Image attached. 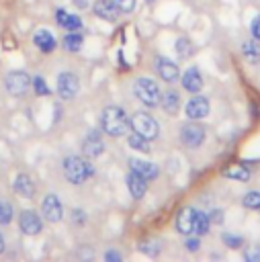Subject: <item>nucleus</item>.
Returning <instances> with one entry per match:
<instances>
[{
	"label": "nucleus",
	"mask_w": 260,
	"mask_h": 262,
	"mask_svg": "<svg viewBox=\"0 0 260 262\" xmlns=\"http://www.w3.org/2000/svg\"><path fill=\"white\" fill-rule=\"evenodd\" d=\"M12 188L23 199H33V194H35V184H33V180H31L29 174H18L14 178V182H12Z\"/></svg>",
	"instance_id": "obj_15"
},
{
	"label": "nucleus",
	"mask_w": 260,
	"mask_h": 262,
	"mask_svg": "<svg viewBox=\"0 0 260 262\" xmlns=\"http://www.w3.org/2000/svg\"><path fill=\"white\" fill-rule=\"evenodd\" d=\"M33 90L39 94V96H47L49 94V86L45 84V80L41 76H35L33 78Z\"/></svg>",
	"instance_id": "obj_31"
},
{
	"label": "nucleus",
	"mask_w": 260,
	"mask_h": 262,
	"mask_svg": "<svg viewBox=\"0 0 260 262\" xmlns=\"http://www.w3.org/2000/svg\"><path fill=\"white\" fill-rule=\"evenodd\" d=\"M63 172H66V178L72 182V184H82L86 182L90 176H92V166L90 162H86L84 158L80 156H70L63 160Z\"/></svg>",
	"instance_id": "obj_2"
},
{
	"label": "nucleus",
	"mask_w": 260,
	"mask_h": 262,
	"mask_svg": "<svg viewBox=\"0 0 260 262\" xmlns=\"http://www.w3.org/2000/svg\"><path fill=\"white\" fill-rule=\"evenodd\" d=\"M41 213H43V217L47 221L55 223V221H59L63 217V207H61V203H59V199L55 194H47L43 199V203H41Z\"/></svg>",
	"instance_id": "obj_8"
},
{
	"label": "nucleus",
	"mask_w": 260,
	"mask_h": 262,
	"mask_svg": "<svg viewBox=\"0 0 260 262\" xmlns=\"http://www.w3.org/2000/svg\"><path fill=\"white\" fill-rule=\"evenodd\" d=\"M192 229H194V209L190 207L180 209L176 215V231L182 235H190Z\"/></svg>",
	"instance_id": "obj_13"
},
{
	"label": "nucleus",
	"mask_w": 260,
	"mask_h": 262,
	"mask_svg": "<svg viewBox=\"0 0 260 262\" xmlns=\"http://www.w3.org/2000/svg\"><path fill=\"white\" fill-rule=\"evenodd\" d=\"M102 149H104V143H102L100 133H98L96 129L88 131V135L84 137V143H82V151H84V156H88V158H96V156L102 154Z\"/></svg>",
	"instance_id": "obj_10"
},
{
	"label": "nucleus",
	"mask_w": 260,
	"mask_h": 262,
	"mask_svg": "<svg viewBox=\"0 0 260 262\" xmlns=\"http://www.w3.org/2000/svg\"><path fill=\"white\" fill-rule=\"evenodd\" d=\"M242 203H244L246 209H256V211H260V192H258V190L248 192V194L244 196Z\"/></svg>",
	"instance_id": "obj_28"
},
{
	"label": "nucleus",
	"mask_w": 260,
	"mask_h": 262,
	"mask_svg": "<svg viewBox=\"0 0 260 262\" xmlns=\"http://www.w3.org/2000/svg\"><path fill=\"white\" fill-rule=\"evenodd\" d=\"M184 246H186V250H188V252H197L201 244H199V237H186Z\"/></svg>",
	"instance_id": "obj_36"
},
{
	"label": "nucleus",
	"mask_w": 260,
	"mask_h": 262,
	"mask_svg": "<svg viewBox=\"0 0 260 262\" xmlns=\"http://www.w3.org/2000/svg\"><path fill=\"white\" fill-rule=\"evenodd\" d=\"M244 258L248 262H260V246H252L244 252Z\"/></svg>",
	"instance_id": "obj_33"
},
{
	"label": "nucleus",
	"mask_w": 260,
	"mask_h": 262,
	"mask_svg": "<svg viewBox=\"0 0 260 262\" xmlns=\"http://www.w3.org/2000/svg\"><path fill=\"white\" fill-rule=\"evenodd\" d=\"M156 70H158V74H160V78H164L166 82H176L178 80V66L172 61V59H168V57H156Z\"/></svg>",
	"instance_id": "obj_12"
},
{
	"label": "nucleus",
	"mask_w": 260,
	"mask_h": 262,
	"mask_svg": "<svg viewBox=\"0 0 260 262\" xmlns=\"http://www.w3.org/2000/svg\"><path fill=\"white\" fill-rule=\"evenodd\" d=\"M33 41H35V45H37L41 51H45V53H49V51L55 49V37H53L49 31H37Z\"/></svg>",
	"instance_id": "obj_22"
},
{
	"label": "nucleus",
	"mask_w": 260,
	"mask_h": 262,
	"mask_svg": "<svg viewBox=\"0 0 260 262\" xmlns=\"http://www.w3.org/2000/svg\"><path fill=\"white\" fill-rule=\"evenodd\" d=\"M242 53H244V57H246L250 63H256V61L260 59V41H256L254 37H252L250 41H244Z\"/></svg>",
	"instance_id": "obj_23"
},
{
	"label": "nucleus",
	"mask_w": 260,
	"mask_h": 262,
	"mask_svg": "<svg viewBox=\"0 0 260 262\" xmlns=\"http://www.w3.org/2000/svg\"><path fill=\"white\" fill-rule=\"evenodd\" d=\"M184 113L188 119L192 121H199V119H205L209 115V100L205 96H192L186 106H184Z\"/></svg>",
	"instance_id": "obj_9"
},
{
	"label": "nucleus",
	"mask_w": 260,
	"mask_h": 262,
	"mask_svg": "<svg viewBox=\"0 0 260 262\" xmlns=\"http://www.w3.org/2000/svg\"><path fill=\"white\" fill-rule=\"evenodd\" d=\"M139 250L147 256H156L160 252V242L158 239H147V242H141L139 244Z\"/></svg>",
	"instance_id": "obj_29"
},
{
	"label": "nucleus",
	"mask_w": 260,
	"mask_h": 262,
	"mask_svg": "<svg viewBox=\"0 0 260 262\" xmlns=\"http://www.w3.org/2000/svg\"><path fill=\"white\" fill-rule=\"evenodd\" d=\"M129 123H131L133 131L139 133V135H143L145 139H154V137H158V133H160L158 121H156L151 115H147V113H135Z\"/></svg>",
	"instance_id": "obj_4"
},
{
	"label": "nucleus",
	"mask_w": 260,
	"mask_h": 262,
	"mask_svg": "<svg viewBox=\"0 0 260 262\" xmlns=\"http://www.w3.org/2000/svg\"><path fill=\"white\" fill-rule=\"evenodd\" d=\"M57 25L63 27L66 31H80L82 29V20L76 14H70L66 10H57Z\"/></svg>",
	"instance_id": "obj_20"
},
{
	"label": "nucleus",
	"mask_w": 260,
	"mask_h": 262,
	"mask_svg": "<svg viewBox=\"0 0 260 262\" xmlns=\"http://www.w3.org/2000/svg\"><path fill=\"white\" fill-rule=\"evenodd\" d=\"M209 225H211L209 215L203 213V211H194V229H192V233H197V235H205V233L209 231Z\"/></svg>",
	"instance_id": "obj_24"
},
{
	"label": "nucleus",
	"mask_w": 260,
	"mask_h": 262,
	"mask_svg": "<svg viewBox=\"0 0 260 262\" xmlns=\"http://www.w3.org/2000/svg\"><path fill=\"white\" fill-rule=\"evenodd\" d=\"M223 176H225V178H229V180L248 182V180H250V176H252V172H250V168H246L244 164H231V166H227V168L223 170Z\"/></svg>",
	"instance_id": "obj_19"
},
{
	"label": "nucleus",
	"mask_w": 260,
	"mask_h": 262,
	"mask_svg": "<svg viewBox=\"0 0 260 262\" xmlns=\"http://www.w3.org/2000/svg\"><path fill=\"white\" fill-rule=\"evenodd\" d=\"M74 4H76L78 8H86V6H88V0H74Z\"/></svg>",
	"instance_id": "obj_40"
},
{
	"label": "nucleus",
	"mask_w": 260,
	"mask_h": 262,
	"mask_svg": "<svg viewBox=\"0 0 260 262\" xmlns=\"http://www.w3.org/2000/svg\"><path fill=\"white\" fill-rule=\"evenodd\" d=\"M104 258H106L109 262H119V260H121V254H119V252H113V250H111V252H106V256H104Z\"/></svg>",
	"instance_id": "obj_39"
},
{
	"label": "nucleus",
	"mask_w": 260,
	"mask_h": 262,
	"mask_svg": "<svg viewBox=\"0 0 260 262\" xmlns=\"http://www.w3.org/2000/svg\"><path fill=\"white\" fill-rule=\"evenodd\" d=\"M82 35L80 33H76V31H70L66 37H63V47L68 49V51H72V53H76V51H80L82 49Z\"/></svg>",
	"instance_id": "obj_25"
},
{
	"label": "nucleus",
	"mask_w": 260,
	"mask_h": 262,
	"mask_svg": "<svg viewBox=\"0 0 260 262\" xmlns=\"http://www.w3.org/2000/svg\"><path fill=\"white\" fill-rule=\"evenodd\" d=\"M127 188H129V192H131V196H135V199H141L143 194H145V190H147V180L143 178V176H139L137 172H129V176H127Z\"/></svg>",
	"instance_id": "obj_16"
},
{
	"label": "nucleus",
	"mask_w": 260,
	"mask_h": 262,
	"mask_svg": "<svg viewBox=\"0 0 260 262\" xmlns=\"http://www.w3.org/2000/svg\"><path fill=\"white\" fill-rule=\"evenodd\" d=\"M18 223H20L23 233H27V235H37V233L41 231V227H43L41 217H39L35 211H31V209H27V211H23V213H20Z\"/></svg>",
	"instance_id": "obj_11"
},
{
	"label": "nucleus",
	"mask_w": 260,
	"mask_h": 262,
	"mask_svg": "<svg viewBox=\"0 0 260 262\" xmlns=\"http://www.w3.org/2000/svg\"><path fill=\"white\" fill-rule=\"evenodd\" d=\"M250 31H252V37L256 39V41H260V14L252 20V25H250Z\"/></svg>",
	"instance_id": "obj_35"
},
{
	"label": "nucleus",
	"mask_w": 260,
	"mask_h": 262,
	"mask_svg": "<svg viewBox=\"0 0 260 262\" xmlns=\"http://www.w3.org/2000/svg\"><path fill=\"white\" fill-rule=\"evenodd\" d=\"M94 12H96V16H100L104 20H117L121 10L117 8V4L113 0H98L94 4Z\"/></svg>",
	"instance_id": "obj_18"
},
{
	"label": "nucleus",
	"mask_w": 260,
	"mask_h": 262,
	"mask_svg": "<svg viewBox=\"0 0 260 262\" xmlns=\"http://www.w3.org/2000/svg\"><path fill=\"white\" fill-rule=\"evenodd\" d=\"M133 92L135 96L139 98V102H143L145 106H158L160 104V98H162V92L158 88V84L149 78H139L133 86Z\"/></svg>",
	"instance_id": "obj_3"
},
{
	"label": "nucleus",
	"mask_w": 260,
	"mask_h": 262,
	"mask_svg": "<svg viewBox=\"0 0 260 262\" xmlns=\"http://www.w3.org/2000/svg\"><path fill=\"white\" fill-rule=\"evenodd\" d=\"M182 88L197 94L201 88H203V76L197 68H188L184 74H182Z\"/></svg>",
	"instance_id": "obj_14"
},
{
	"label": "nucleus",
	"mask_w": 260,
	"mask_h": 262,
	"mask_svg": "<svg viewBox=\"0 0 260 262\" xmlns=\"http://www.w3.org/2000/svg\"><path fill=\"white\" fill-rule=\"evenodd\" d=\"M192 43L186 39V37H180L178 41H176V53L180 55V57H190L192 55Z\"/></svg>",
	"instance_id": "obj_27"
},
{
	"label": "nucleus",
	"mask_w": 260,
	"mask_h": 262,
	"mask_svg": "<svg viewBox=\"0 0 260 262\" xmlns=\"http://www.w3.org/2000/svg\"><path fill=\"white\" fill-rule=\"evenodd\" d=\"M129 164H131V170H133V172H137L139 176H143L145 180H154V178L158 176V166H156V164H151V162H145V160H137V158H133Z\"/></svg>",
	"instance_id": "obj_17"
},
{
	"label": "nucleus",
	"mask_w": 260,
	"mask_h": 262,
	"mask_svg": "<svg viewBox=\"0 0 260 262\" xmlns=\"http://www.w3.org/2000/svg\"><path fill=\"white\" fill-rule=\"evenodd\" d=\"M121 12H131L135 8V0H113Z\"/></svg>",
	"instance_id": "obj_34"
},
{
	"label": "nucleus",
	"mask_w": 260,
	"mask_h": 262,
	"mask_svg": "<svg viewBox=\"0 0 260 262\" xmlns=\"http://www.w3.org/2000/svg\"><path fill=\"white\" fill-rule=\"evenodd\" d=\"M80 88V82H78V76L72 74V72H61L57 76V94L63 98V100H70L76 96Z\"/></svg>",
	"instance_id": "obj_6"
},
{
	"label": "nucleus",
	"mask_w": 260,
	"mask_h": 262,
	"mask_svg": "<svg viewBox=\"0 0 260 262\" xmlns=\"http://www.w3.org/2000/svg\"><path fill=\"white\" fill-rule=\"evenodd\" d=\"M12 221V207L6 201H0V225H6Z\"/></svg>",
	"instance_id": "obj_30"
},
{
	"label": "nucleus",
	"mask_w": 260,
	"mask_h": 262,
	"mask_svg": "<svg viewBox=\"0 0 260 262\" xmlns=\"http://www.w3.org/2000/svg\"><path fill=\"white\" fill-rule=\"evenodd\" d=\"M160 104H162V108H164L168 115H176L178 108H180V96H178V92H174V90L164 92L162 98H160Z\"/></svg>",
	"instance_id": "obj_21"
},
{
	"label": "nucleus",
	"mask_w": 260,
	"mask_h": 262,
	"mask_svg": "<svg viewBox=\"0 0 260 262\" xmlns=\"http://www.w3.org/2000/svg\"><path fill=\"white\" fill-rule=\"evenodd\" d=\"M2 252H4V237L0 235V254H2Z\"/></svg>",
	"instance_id": "obj_41"
},
{
	"label": "nucleus",
	"mask_w": 260,
	"mask_h": 262,
	"mask_svg": "<svg viewBox=\"0 0 260 262\" xmlns=\"http://www.w3.org/2000/svg\"><path fill=\"white\" fill-rule=\"evenodd\" d=\"M209 219H211V223H221L223 221V211H219V209L211 211L209 213Z\"/></svg>",
	"instance_id": "obj_37"
},
{
	"label": "nucleus",
	"mask_w": 260,
	"mask_h": 262,
	"mask_svg": "<svg viewBox=\"0 0 260 262\" xmlns=\"http://www.w3.org/2000/svg\"><path fill=\"white\" fill-rule=\"evenodd\" d=\"M221 239H223V244H225L227 248H231V250H235V248H240V246H242V237H240V235L223 233V235H221Z\"/></svg>",
	"instance_id": "obj_32"
},
{
	"label": "nucleus",
	"mask_w": 260,
	"mask_h": 262,
	"mask_svg": "<svg viewBox=\"0 0 260 262\" xmlns=\"http://www.w3.org/2000/svg\"><path fill=\"white\" fill-rule=\"evenodd\" d=\"M31 76L27 74V72H20V70H16V72H10L8 76H6V80H4V84H6V90L12 94V96H23V94H27V90L31 88Z\"/></svg>",
	"instance_id": "obj_5"
},
{
	"label": "nucleus",
	"mask_w": 260,
	"mask_h": 262,
	"mask_svg": "<svg viewBox=\"0 0 260 262\" xmlns=\"http://www.w3.org/2000/svg\"><path fill=\"white\" fill-rule=\"evenodd\" d=\"M180 139L186 147H199L205 141V129L199 123H186L180 129Z\"/></svg>",
	"instance_id": "obj_7"
},
{
	"label": "nucleus",
	"mask_w": 260,
	"mask_h": 262,
	"mask_svg": "<svg viewBox=\"0 0 260 262\" xmlns=\"http://www.w3.org/2000/svg\"><path fill=\"white\" fill-rule=\"evenodd\" d=\"M129 125H131V123H129V117L125 115V111H123L121 106L111 104V106H106V108L102 111V115H100V127H102V131H104L106 135L121 137V135L127 133Z\"/></svg>",
	"instance_id": "obj_1"
},
{
	"label": "nucleus",
	"mask_w": 260,
	"mask_h": 262,
	"mask_svg": "<svg viewBox=\"0 0 260 262\" xmlns=\"http://www.w3.org/2000/svg\"><path fill=\"white\" fill-rule=\"evenodd\" d=\"M127 141H129V147H133V149H137V151H143V154L149 151V139H145L143 135H139V133H135V131L127 137Z\"/></svg>",
	"instance_id": "obj_26"
},
{
	"label": "nucleus",
	"mask_w": 260,
	"mask_h": 262,
	"mask_svg": "<svg viewBox=\"0 0 260 262\" xmlns=\"http://www.w3.org/2000/svg\"><path fill=\"white\" fill-rule=\"evenodd\" d=\"M72 217H74V221H76V223H84V219H86V215H84V211H80V209H76V211H72Z\"/></svg>",
	"instance_id": "obj_38"
}]
</instances>
